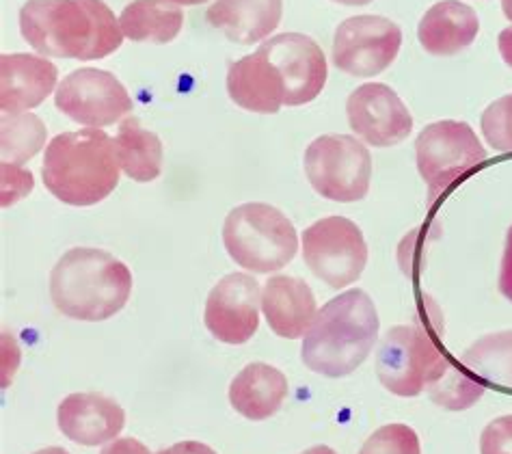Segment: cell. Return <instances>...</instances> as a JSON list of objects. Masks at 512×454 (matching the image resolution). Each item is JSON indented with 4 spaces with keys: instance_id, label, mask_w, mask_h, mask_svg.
<instances>
[{
    "instance_id": "cell-1",
    "label": "cell",
    "mask_w": 512,
    "mask_h": 454,
    "mask_svg": "<svg viewBox=\"0 0 512 454\" xmlns=\"http://www.w3.org/2000/svg\"><path fill=\"white\" fill-rule=\"evenodd\" d=\"M20 31L39 55L57 59H104L124 42L104 0H29L20 9Z\"/></svg>"
},
{
    "instance_id": "cell-2",
    "label": "cell",
    "mask_w": 512,
    "mask_h": 454,
    "mask_svg": "<svg viewBox=\"0 0 512 454\" xmlns=\"http://www.w3.org/2000/svg\"><path fill=\"white\" fill-rule=\"evenodd\" d=\"M379 312L363 290H346L316 314L301 359L316 375L348 377L366 362L379 338Z\"/></svg>"
},
{
    "instance_id": "cell-3",
    "label": "cell",
    "mask_w": 512,
    "mask_h": 454,
    "mask_svg": "<svg viewBox=\"0 0 512 454\" xmlns=\"http://www.w3.org/2000/svg\"><path fill=\"white\" fill-rule=\"evenodd\" d=\"M115 141L100 128L63 132L46 148L44 184L67 206H93L119 184Z\"/></svg>"
},
{
    "instance_id": "cell-4",
    "label": "cell",
    "mask_w": 512,
    "mask_h": 454,
    "mask_svg": "<svg viewBox=\"0 0 512 454\" xmlns=\"http://www.w3.org/2000/svg\"><path fill=\"white\" fill-rule=\"evenodd\" d=\"M130 292V269L102 249H70L50 275V297L57 310L87 323H98L124 310Z\"/></svg>"
},
{
    "instance_id": "cell-5",
    "label": "cell",
    "mask_w": 512,
    "mask_h": 454,
    "mask_svg": "<svg viewBox=\"0 0 512 454\" xmlns=\"http://www.w3.org/2000/svg\"><path fill=\"white\" fill-rule=\"evenodd\" d=\"M225 249L242 269L275 273L290 264L299 249L292 221L271 204H242L229 212L223 225Z\"/></svg>"
},
{
    "instance_id": "cell-6",
    "label": "cell",
    "mask_w": 512,
    "mask_h": 454,
    "mask_svg": "<svg viewBox=\"0 0 512 454\" xmlns=\"http://www.w3.org/2000/svg\"><path fill=\"white\" fill-rule=\"evenodd\" d=\"M417 169L428 186V199L435 202L446 195L456 182L487 160L478 135L465 122H437L426 126L415 141Z\"/></svg>"
},
{
    "instance_id": "cell-7",
    "label": "cell",
    "mask_w": 512,
    "mask_h": 454,
    "mask_svg": "<svg viewBox=\"0 0 512 454\" xmlns=\"http://www.w3.org/2000/svg\"><path fill=\"white\" fill-rule=\"evenodd\" d=\"M305 176L314 191L331 202H359L370 191L372 156L355 137H318L305 152Z\"/></svg>"
},
{
    "instance_id": "cell-8",
    "label": "cell",
    "mask_w": 512,
    "mask_h": 454,
    "mask_svg": "<svg viewBox=\"0 0 512 454\" xmlns=\"http://www.w3.org/2000/svg\"><path fill=\"white\" fill-rule=\"evenodd\" d=\"M446 357L424 329L400 325L389 329L379 346L376 375L392 394L413 398L435 381Z\"/></svg>"
},
{
    "instance_id": "cell-9",
    "label": "cell",
    "mask_w": 512,
    "mask_h": 454,
    "mask_svg": "<svg viewBox=\"0 0 512 454\" xmlns=\"http://www.w3.org/2000/svg\"><path fill=\"white\" fill-rule=\"evenodd\" d=\"M303 258L318 279L340 290L355 284L368 264L363 232L346 217H327L303 232Z\"/></svg>"
},
{
    "instance_id": "cell-10",
    "label": "cell",
    "mask_w": 512,
    "mask_h": 454,
    "mask_svg": "<svg viewBox=\"0 0 512 454\" xmlns=\"http://www.w3.org/2000/svg\"><path fill=\"white\" fill-rule=\"evenodd\" d=\"M400 46L402 31L396 22L383 16H355L335 31L333 63L350 76L372 78L396 61Z\"/></svg>"
},
{
    "instance_id": "cell-11",
    "label": "cell",
    "mask_w": 512,
    "mask_h": 454,
    "mask_svg": "<svg viewBox=\"0 0 512 454\" xmlns=\"http://www.w3.org/2000/svg\"><path fill=\"white\" fill-rule=\"evenodd\" d=\"M57 109L76 124L104 128L132 113V98L119 80L104 70L83 68L63 78L55 96Z\"/></svg>"
},
{
    "instance_id": "cell-12",
    "label": "cell",
    "mask_w": 512,
    "mask_h": 454,
    "mask_svg": "<svg viewBox=\"0 0 512 454\" xmlns=\"http://www.w3.org/2000/svg\"><path fill=\"white\" fill-rule=\"evenodd\" d=\"M260 50L284 78V104H309L325 89L327 59L312 37L303 33H281L264 42Z\"/></svg>"
},
{
    "instance_id": "cell-13",
    "label": "cell",
    "mask_w": 512,
    "mask_h": 454,
    "mask_svg": "<svg viewBox=\"0 0 512 454\" xmlns=\"http://www.w3.org/2000/svg\"><path fill=\"white\" fill-rule=\"evenodd\" d=\"M348 124L374 148H392L411 135L413 117L398 93L381 83L361 85L346 102Z\"/></svg>"
},
{
    "instance_id": "cell-14",
    "label": "cell",
    "mask_w": 512,
    "mask_h": 454,
    "mask_svg": "<svg viewBox=\"0 0 512 454\" xmlns=\"http://www.w3.org/2000/svg\"><path fill=\"white\" fill-rule=\"evenodd\" d=\"M262 290L251 275L232 273L210 290L206 301V327L225 344H245L260 327Z\"/></svg>"
},
{
    "instance_id": "cell-15",
    "label": "cell",
    "mask_w": 512,
    "mask_h": 454,
    "mask_svg": "<svg viewBox=\"0 0 512 454\" xmlns=\"http://www.w3.org/2000/svg\"><path fill=\"white\" fill-rule=\"evenodd\" d=\"M57 420L67 439L80 446H100L115 442V437L124 431L126 413L111 398L83 392L63 398Z\"/></svg>"
},
{
    "instance_id": "cell-16",
    "label": "cell",
    "mask_w": 512,
    "mask_h": 454,
    "mask_svg": "<svg viewBox=\"0 0 512 454\" xmlns=\"http://www.w3.org/2000/svg\"><path fill=\"white\" fill-rule=\"evenodd\" d=\"M57 68L35 55L0 57V109L18 115L42 104L57 85Z\"/></svg>"
},
{
    "instance_id": "cell-17",
    "label": "cell",
    "mask_w": 512,
    "mask_h": 454,
    "mask_svg": "<svg viewBox=\"0 0 512 454\" xmlns=\"http://www.w3.org/2000/svg\"><path fill=\"white\" fill-rule=\"evenodd\" d=\"M262 310L279 338L299 340L312 327L316 310V297L303 279L290 275H275L262 290Z\"/></svg>"
},
{
    "instance_id": "cell-18",
    "label": "cell",
    "mask_w": 512,
    "mask_h": 454,
    "mask_svg": "<svg viewBox=\"0 0 512 454\" xmlns=\"http://www.w3.org/2000/svg\"><path fill=\"white\" fill-rule=\"evenodd\" d=\"M227 91L240 109L273 115L284 106V78L258 48L249 57L229 65Z\"/></svg>"
},
{
    "instance_id": "cell-19",
    "label": "cell",
    "mask_w": 512,
    "mask_h": 454,
    "mask_svg": "<svg viewBox=\"0 0 512 454\" xmlns=\"http://www.w3.org/2000/svg\"><path fill=\"white\" fill-rule=\"evenodd\" d=\"M281 13V0H214L206 16L229 42L251 46L277 29Z\"/></svg>"
},
{
    "instance_id": "cell-20",
    "label": "cell",
    "mask_w": 512,
    "mask_h": 454,
    "mask_svg": "<svg viewBox=\"0 0 512 454\" xmlns=\"http://www.w3.org/2000/svg\"><path fill=\"white\" fill-rule=\"evenodd\" d=\"M478 31L480 20L474 9L458 0H441L424 13L417 37L430 55L452 57L474 44Z\"/></svg>"
},
{
    "instance_id": "cell-21",
    "label": "cell",
    "mask_w": 512,
    "mask_h": 454,
    "mask_svg": "<svg viewBox=\"0 0 512 454\" xmlns=\"http://www.w3.org/2000/svg\"><path fill=\"white\" fill-rule=\"evenodd\" d=\"M288 398V379L268 364H249L229 385V403L247 420L262 422L281 409Z\"/></svg>"
},
{
    "instance_id": "cell-22",
    "label": "cell",
    "mask_w": 512,
    "mask_h": 454,
    "mask_svg": "<svg viewBox=\"0 0 512 454\" xmlns=\"http://www.w3.org/2000/svg\"><path fill=\"white\" fill-rule=\"evenodd\" d=\"M184 13L171 0H132L121 11L119 26L132 42L169 44L180 35Z\"/></svg>"
},
{
    "instance_id": "cell-23",
    "label": "cell",
    "mask_w": 512,
    "mask_h": 454,
    "mask_svg": "<svg viewBox=\"0 0 512 454\" xmlns=\"http://www.w3.org/2000/svg\"><path fill=\"white\" fill-rule=\"evenodd\" d=\"M115 150L121 171L134 182H152L163 171V143L137 117H126L119 124Z\"/></svg>"
},
{
    "instance_id": "cell-24",
    "label": "cell",
    "mask_w": 512,
    "mask_h": 454,
    "mask_svg": "<svg viewBox=\"0 0 512 454\" xmlns=\"http://www.w3.org/2000/svg\"><path fill=\"white\" fill-rule=\"evenodd\" d=\"M461 364L482 385L512 392V331L489 333L463 353Z\"/></svg>"
},
{
    "instance_id": "cell-25",
    "label": "cell",
    "mask_w": 512,
    "mask_h": 454,
    "mask_svg": "<svg viewBox=\"0 0 512 454\" xmlns=\"http://www.w3.org/2000/svg\"><path fill=\"white\" fill-rule=\"evenodd\" d=\"M46 126L35 115H5L0 122V154L7 165L31 160L46 143Z\"/></svg>"
},
{
    "instance_id": "cell-26",
    "label": "cell",
    "mask_w": 512,
    "mask_h": 454,
    "mask_svg": "<svg viewBox=\"0 0 512 454\" xmlns=\"http://www.w3.org/2000/svg\"><path fill=\"white\" fill-rule=\"evenodd\" d=\"M426 390L439 407H446L450 411H463L478 403L484 394V385L469 370H465L463 364L458 366L452 357H446L439 375Z\"/></svg>"
},
{
    "instance_id": "cell-27",
    "label": "cell",
    "mask_w": 512,
    "mask_h": 454,
    "mask_svg": "<svg viewBox=\"0 0 512 454\" xmlns=\"http://www.w3.org/2000/svg\"><path fill=\"white\" fill-rule=\"evenodd\" d=\"M359 454H422V446L411 426L387 424L366 439Z\"/></svg>"
},
{
    "instance_id": "cell-28",
    "label": "cell",
    "mask_w": 512,
    "mask_h": 454,
    "mask_svg": "<svg viewBox=\"0 0 512 454\" xmlns=\"http://www.w3.org/2000/svg\"><path fill=\"white\" fill-rule=\"evenodd\" d=\"M482 135L493 150L512 152V93L487 106L480 119Z\"/></svg>"
},
{
    "instance_id": "cell-29",
    "label": "cell",
    "mask_w": 512,
    "mask_h": 454,
    "mask_svg": "<svg viewBox=\"0 0 512 454\" xmlns=\"http://www.w3.org/2000/svg\"><path fill=\"white\" fill-rule=\"evenodd\" d=\"M480 454H512V416L497 418L482 431Z\"/></svg>"
},
{
    "instance_id": "cell-30",
    "label": "cell",
    "mask_w": 512,
    "mask_h": 454,
    "mask_svg": "<svg viewBox=\"0 0 512 454\" xmlns=\"http://www.w3.org/2000/svg\"><path fill=\"white\" fill-rule=\"evenodd\" d=\"M11 184V193L3 199V206L16 204L20 197L33 191V176L31 171H22L18 165H7L3 163V186Z\"/></svg>"
},
{
    "instance_id": "cell-31",
    "label": "cell",
    "mask_w": 512,
    "mask_h": 454,
    "mask_svg": "<svg viewBox=\"0 0 512 454\" xmlns=\"http://www.w3.org/2000/svg\"><path fill=\"white\" fill-rule=\"evenodd\" d=\"M500 292L512 301V225L506 236V249L502 258V271H500Z\"/></svg>"
},
{
    "instance_id": "cell-32",
    "label": "cell",
    "mask_w": 512,
    "mask_h": 454,
    "mask_svg": "<svg viewBox=\"0 0 512 454\" xmlns=\"http://www.w3.org/2000/svg\"><path fill=\"white\" fill-rule=\"evenodd\" d=\"M100 454H150V450H147L139 439L134 437H121V439H115L113 444L106 446Z\"/></svg>"
},
{
    "instance_id": "cell-33",
    "label": "cell",
    "mask_w": 512,
    "mask_h": 454,
    "mask_svg": "<svg viewBox=\"0 0 512 454\" xmlns=\"http://www.w3.org/2000/svg\"><path fill=\"white\" fill-rule=\"evenodd\" d=\"M156 454H219V452H214L210 446L201 444V442H180V444L160 450Z\"/></svg>"
},
{
    "instance_id": "cell-34",
    "label": "cell",
    "mask_w": 512,
    "mask_h": 454,
    "mask_svg": "<svg viewBox=\"0 0 512 454\" xmlns=\"http://www.w3.org/2000/svg\"><path fill=\"white\" fill-rule=\"evenodd\" d=\"M497 46H500V55L506 61V65H510V68H512V26H508V29H504L500 33Z\"/></svg>"
},
{
    "instance_id": "cell-35",
    "label": "cell",
    "mask_w": 512,
    "mask_h": 454,
    "mask_svg": "<svg viewBox=\"0 0 512 454\" xmlns=\"http://www.w3.org/2000/svg\"><path fill=\"white\" fill-rule=\"evenodd\" d=\"M301 454H338V452H335V450L329 448V446H314V448H309V450H305V452H301Z\"/></svg>"
},
{
    "instance_id": "cell-36",
    "label": "cell",
    "mask_w": 512,
    "mask_h": 454,
    "mask_svg": "<svg viewBox=\"0 0 512 454\" xmlns=\"http://www.w3.org/2000/svg\"><path fill=\"white\" fill-rule=\"evenodd\" d=\"M333 3L348 5V7H359V5H368V3H372V0H333Z\"/></svg>"
},
{
    "instance_id": "cell-37",
    "label": "cell",
    "mask_w": 512,
    "mask_h": 454,
    "mask_svg": "<svg viewBox=\"0 0 512 454\" xmlns=\"http://www.w3.org/2000/svg\"><path fill=\"white\" fill-rule=\"evenodd\" d=\"M35 454H70L67 450H63V448H57V446H52V448H44V450H37Z\"/></svg>"
},
{
    "instance_id": "cell-38",
    "label": "cell",
    "mask_w": 512,
    "mask_h": 454,
    "mask_svg": "<svg viewBox=\"0 0 512 454\" xmlns=\"http://www.w3.org/2000/svg\"><path fill=\"white\" fill-rule=\"evenodd\" d=\"M502 9H504V16L512 22V0H502Z\"/></svg>"
},
{
    "instance_id": "cell-39",
    "label": "cell",
    "mask_w": 512,
    "mask_h": 454,
    "mask_svg": "<svg viewBox=\"0 0 512 454\" xmlns=\"http://www.w3.org/2000/svg\"><path fill=\"white\" fill-rule=\"evenodd\" d=\"M175 5H201V3H208V0H171Z\"/></svg>"
}]
</instances>
